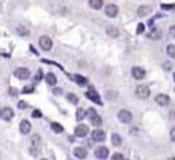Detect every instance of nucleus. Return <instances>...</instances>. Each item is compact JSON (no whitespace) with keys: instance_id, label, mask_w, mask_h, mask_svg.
<instances>
[{"instance_id":"7","label":"nucleus","mask_w":175,"mask_h":160,"mask_svg":"<svg viewBox=\"0 0 175 160\" xmlns=\"http://www.w3.org/2000/svg\"><path fill=\"white\" fill-rule=\"evenodd\" d=\"M95 157L97 159H102V160H105L108 159V156H109V149L106 148V146H98V148H95Z\"/></svg>"},{"instance_id":"30","label":"nucleus","mask_w":175,"mask_h":160,"mask_svg":"<svg viewBox=\"0 0 175 160\" xmlns=\"http://www.w3.org/2000/svg\"><path fill=\"white\" fill-rule=\"evenodd\" d=\"M86 112H88V116H89V119H92L94 116H97V112H95V109H94V108H91V109H88Z\"/></svg>"},{"instance_id":"37","label":"nucleus","mask_w":175,"mask_h":160,"mask_svg":"<svg viewBox=\"0 0 175 160\" xmlns=\"http://www.w3.org/2000/svg\"><path fill=\"white\" fill-rule=\"evenodd\" d=\"M169 34H171V36L175 39V25H172V26L169 28Z\"/></svg>"},{"instance_id":"17","label":"nucleus","mask_w":175,"mask_h":160,"mask_svg":"<svg viewBox=\"0 0 175 160\" xmlns=\"http://www.w3.org/2000/svg\"><path fill=\"white\" fill-rule=\"evenodd\" d=\"M45 80H46V83L51 85V86H54V85L57 83V77H55V74H52V72H48V74L45 75Z\"/></svg>"},{"instance_id":"4","label":"nucleus","mask_w":175,"mask_h":160,"mask_svg":"<svg viewBox=\"0 0 175 160\" xmlns=\"http://www.w3.org/2000/svg\"><path fill=\"white\" fill-rule=\"evenodd\" d=\"M88 132H89L88 125H77V126H75V131H74L75 137H86Z\"/></svg>"},{"instance_id":"28","label":"nucleus","mask_w":175,"mask_h":160,"mask_svg":"<svg viewBox=\"0 0 175 160\" xmlns=\"http://www.w3.org/2000/svg\"><path fill=\"white\" fill-rule=\"evenodd\" d=\"M17 33L20 36H29V31H28V28H25V26H17Z\"/></svg>"},{"instance_id":"1","label":"nucleus","mask_w":175,"mask_h":160,"mask_svg":"<svg viewBox=\"0 0 175 160\" xmlns=\"http://www.w3.org/2000/svg\"><path fill=\"white\" fill-rule=\"evenodd\" d=\"M135 95L138 99H141V100H146L151 95V89H149V86H146V85H138L135 88Z\"/></svg>"},{"instance_id":"29","label":"nucleus","mask_w":175,"mask_h":160,"mask_svg":"<svg viewBox=\"0 0 175 160\" xmlns=\"http://www.w3.org/2000/svg\"><path fill=\"white\" fill-rule=\"evenodd\" d=\"M66 99H68V102L74 103V105H77V103H78V97H77L75 94H68V95H66Z\"/></svg>"},{"instance_id":"25","label":"nucleus","mask_w":175,"mask_h":160,"mask_svg":"<svg viewBox=\"0 0 175 160\" xmlns=\"http://www.w3.org/2000/svg\"><path fill=\"white\" fill-rule=\"evenodd\" d=\"M51 128H52L54 132H57V134H60V132H63V126L60 123H57V122H54V123H51Z\"/></svg>"},{"instance_id":"15","label":"nucleus","mask_w":175,"mask_h":160,"mask_svg":"<svg viewBox=\"0 0 175 160\" xmlns=\"http://www.w3.org/2000/svg\"><path fill=\"white\" fill-rule=\"evenodd\" d=\"M20 132L22 134H29L31 132V123L28 120H22L20 122Z\"/></svg>"},{"instance_id":"2","label":"nucleus","mask_w":175,"mask_h":160,"mask_svg":"<svg viewBox=\"0 0 175 160\" xmlns=\"http://www.w3.org/2000/svg\"><path fill=\"white\" fill-rule=\"evenodd\" d=\"M38 45H40V48L43 51H51V48H52V39L49 36H42L38 39Z\"/></svg>"},{"instance_id":"8","label":"nucleus","mask_w":175,"mask_h":160,"mask_svg":"<svg viewBox=\"0 0 175 160\" xmlns=\"http://www.w3.org/2000/svg\"><path fill=\"white\" fill-rule=\"evenodd\" d=\"M16 77H17L18 80H26V79H29V75H31V72L28 68H17L16 70Z\"/></svg>"},{"instance_id":"10","label":"nucleus","mask_w":175,"mask_h":160,"mask_svg":"<svg viewBox=\"0 0 175 160\" xmlns=\"http://www.w3.org/2000/svg\"><path fill=\"white\" fill-rule=\"evenodd\" d=\"M144 75H146L144 68H141V66H134V68H132V77H134L135 80H141V79H144Z\"/></svg>"},{"instance_id":"39","label":"nucleus","mask_w":175,"mask_h":160,"mask_svg":"<svg viewBox=\"0 0 175 160\" xmlns=\"http://www.w3.org/2000/svg\"><path fill=\"white\" fill-rule=\"evenodd\" d=\"M52 92H54V94H55V95H60V94H62L63 91H62V89H60V88H54V89H52Z\"/></svg>"},{"instance_id":"5","label":"nucleus","mask_w":175,"mask_h":160,"mask_svg":"<svg viewBox=\"0 0 175 160\" xmlns=\"http://www.w3.org/2000/svg\"><path fill=\"white\" fill-rule=\"evenodd\" d=\"M0 117L3 119V120H11L12 117H14V111H12V108L9 106H5L0 109Z\"/></svg>"},{"instance_id":"41","label":"nucleus","mask_w":175,"mask_h":160,"mask_svg":"<svg viewBox=\"0 0 175 160\" xmlns=\"http://www.w3.org/2000/svg\"><path fill=\"white\" fill-rule=\"evenodd\" d=\"M164 70H171V65L169 63H164Z\"/></svg>"},{"instance_id":"24","label":"nucleus","mask_w":175,"mask_h":160,"mask_svg":"<svg viewBox=\"0 0 175 160\" xmlns=\"http://www.w3.org/2000/svg\"><path fill=\"white\" fill-rule=\"evenodd\" d=\"M72 77H74V79H75V82H77L78 85H82V86L88 83V79H86V77H83V75H78V74H75V75H72Z\"/></svg>"},{"instance_id":"13","label":"nucleus","mask_w":175,"mask_h":160,"mask_svg":"<svg viewBox=\"0 0 175 160\" xmlns=\"http://www.w3.org/2000/svg\"><path fill=\"white\" fill-rule=\"evenodd\" d=\"M151 11H152L151 6H148V5H141V6H138L137 14H138V17H146L148 14H151Z\"/></svg>"},{"instance_id":"26","label":"nucleus","mask_w":175,"mask_h":160,"mask_svg":"<svg viewBox=\"0 0 175 160\" xmlns=\"http://www.w3.org/2000/svg\"><path fill=\"white\" fill-rule=\"evenodd\" d=\"M91 123L94 125V126H97V128H98V126L102 125V117H100L98 114H97V116H94V117L91 119Z\"/></svg>"},{"instance_id":"35","label":"nucleus","mask_w":175,"mask_h":160,"mask_svg":"<svg viewBox=\"0 0 175 160\" xmlns=\"http://www.w3.org/2000/svg\"><path fill=\"white\" fill-rule=\"evenodd\" d=\"M169 137H171V140L172 142H175V126L171 129V134H169Z\"/></svg>"},{"instance_id":"27","label":"nucleus","mask_w":175,"mask_h":160,"mask_svg":"<svg viewBox=\"0 0 175 160\" xmlns=\"http://www.w3.org/2000/svg\"><path fill=\"white\" fill-rule=\"evenodd\" d=\"M166 53H168V55H169L171 59H175V45H169V46L166 48Z\"/></svg>"},{"instance_id":"11","label":"nucleus","mask_w":175,"mask_h":160,"mask_svg":"<svg viewBox=\"0 0 175 160\" xmlns=\"http://www.w3.org/2000/svg\"><path fill=\"white\" fill-rule=\"evenodd\" d=\"M105 14L108 16V17H115V16L118 14V6L114 5V3L108 5V6L105 8Z\"/></svg>"},{"instance_id":"19","label":"nucleus","mask_w":175,"mask_h":160,"mask_svg":"<svg viewBox=\"0 0 175 160\" xmlns=\"http://www.w3.org/2000/svg\"><path fill=\"white\" fill-rule=\"evenodd\" d=\"M106 33H108L111 37H118L120 36V31H118V28H115V26H108V28H106Z\"/></svg>"},{"instance_id":"43","label":"nucleus","mask_w":175,"mask_h":160,"mask_svg":"<svg viewBox=\"0 0 175 160\" xmlns=\"http://www.w3.org/2000/svg\"><path fill=\"white\" fill-rule=\"evenodd\" d=\"M174 80H175V74H174Z\"/></svg>"},{"instance_id":"9","label":"nucleus","mask_w":175,"mask_h":160,"mask_svg":"<svg viewBox=\"0 0 175 160\" xmlns=\"http://www.w3.org/2000/svg\"><path fill=\"white\" fill-rule=\"evenodd\" d=\"M91 137H92L94 142H103L106 139V134H105L103 129H94L92 134H91Z\"/></svg>"},{"instance_id":"40","label":"nucleus","mask_w":175,"mask_h":160,"mask_svg":"<svg viewBox=\"0 0 175 160\" xmlns=\"http://www.w3.org/2000/svg\"><path fill=\"white\" fill-rule=\"evenodd\" d=\"M18 108H20V109H25V108L28 106V105H26V102H18V105H17Z\"/></svg>"},{"instance_id":"18","label":"nucleus","mask_w":175,"mask_h":160,"mask_svg":"<svg viewBox=\"0 0 175 160\" xmlns=\"http://www.w3.org/2000/svg\"><path fill=\"white\" fill-rule=\"evenodd\" d=\"M31 142H32V148L40 149V146H42V137H40V134H34L32 139H31Z\"/></svg>"},{"instance_id":"42","label":"nucleus","mask_w":175,"mask_h":160,"mask_svg":"<svg viewBox=\"0 0 175 160\" xmlns=\"http://www.w3.org/2000/svg\"><path fill=\"white\" fill-rule=\"evenodd\" d=\"M168 160H175V157H171V159H168Z\"/></svg>"},{"instance_id":"36","label":"nucleus","mask_w":175,"mask_h":160,"mask_svg":"<svg viewBox=\"0 0 175 160\" xmlns=\"http://www.w3.org/2000/svg\"><path fill=\"white\" fill-rule=\"evenodd\" d=\"M9 94H11L12 97H16V95H17V94H18V91H17V89H16V88H11V89H9Z\"/></svg>"},{"instance_id":"38","label":"nucleus","mask_w":175,"mask_h":160,"mask_svg":"<svg viewBox=\"0 0 175 160\" xmlns=\"http://www.w3.org/2000/svg\"><path fill=\"white\" fill-rule=\"evenodd\" d=\"M161 8L163 9H174L175 5H161Z\"/></svg>"},{"instance_id":"34","label":"nucleus","mask_w":175,"mask_h":160,"mask_svg":"<svg viewBox=\"0 0 175 160\" xmlns=\"http://www.w3.org/2000/svg\"><path fill=\"white\" fill-rule=\"evenodd\" d=\"M32 91H34V86H25V88L22 89V92H26V94H29Z\"/></svg>"},{"instance_id":"16","label":"nucleus","mask_w":175,"mask_h":160,"mask_svg":"<svg viewBox=\"0 0 175 160\" xmlns=\"http://www.w3.org/2000/svg\"><path fill=\"white\" fill-rule=\"evenodd\" d=\"M105 95H106V99H108V100L114 102V100H117V97H118V92H117L115 89H108Z\"/></svg>"},{"instance_id":"21","label":"nucleus","mask_w":175,"mask_h":160,"mask_svg":"<svg viewBox=\"0 0 175 160\" xmlns=\"http://www.w3.org/2000/svg\"><path fill=\"white\" fill-rule=\"evenodd\" d=\"M89 6L92 9H100L103 6V0H89Z\"/></svg>"},{"instance_id":"12","label":"nucleus","mask_w":175,"mask_h":160,"mask_svg":"<svg viewBox=\"0 0 175 160\" xmlns=\"http://www.w3.org/2000/svg\"><path fill=\"white\" fill-rule=\"evenodd\" d=\"M155 102H157V105H160V106H168L171 103V99L166 94H158L157 97H155Z\"/></svg>"},{"instance_id":"3","label":"nucleus","mask_w":175,"mask_h":160,"mask_svg":"<svg viewBox=\"0 0 175 160\" xmlns=\"http://www.w3.org/2000/svg\"><path fill=\"white\" fill-rule=\"evenodd\" d=\"M117 117H118V120H120L122 123H131V122H132V114H131V111H128V109H120L118 114H117Z\"/></svg>"},{"instance_id":"14","label":"nucleus","mask_w":175,"mask_h":160,"mask_svg":"<svg viewBox=\"0 0 175 160\" xmlns=\"http://www.w3.org/2000/svg\"><path fill=\"white\" fill-rule=\"evenodd\" d=\"M74 156L77 157V159H86V156H88V151L85 149V148H82V146H78V148H75L74 149Z\"/></svg>"},{"instance_id":"20","label":"nucleus","mask_w":175,"mask_h":160,"mask_svg":"<svg viewBox=\"0 0 175 160\" xmlns=\"http://www.w3.org/2000/svg\"><path fill=\"white\" fill-rule=\"evenodd\" d=\"M111 142H112V145H114V146H120V145H122V142H123L122 136H120V134H112Z\"/></svg>"},{"instance_id":"22","label":"nucleus","mask_w":175,"mask_h":160,"mask_svg":"<svg viewBox=\"0 0 175 160\" xmlns=\"http://www.w3.org/2000/svg\"><path fill=\"white\" fill-rule=\"evenodd\" d=\"M148 37H149V39H152V40H158V39L161 37V31L157 29V28H154V29L148 34Z\"/></svg>"},{"instance_id":"31","label":"nucleus","mask_w":175,"mask_h":160,"mask_svg":"<svg viewBox=\"0 0 175 160\" xmlns=\"http://www.w3.org/2000/svg\"><path fill=\"white\" fill-rule=\"evenodd\" d=\"M112 160H124V157H123V154H120V152H115L112 156Z\"/></svg>"},{"instance_id":"6","label":"nucleus","mask_w":175,"mask_h":160,"mask_svg":"<svg viewBox=\"0 0 175 160\" xmlns=\"http://www.w3.org/2000/svg\"><path fill=\"white\" fill-rule=\"evenodd\" d=\"M86 97L89 100H92V102H95L97 105H102V99H100V95H98V92L95 91V89H88L86 92Z\"/></svg>"},{"instance_id":"33","label":"nucleus","mask_w":175,"mask_h":160,"mask_svg":"<svg viewBox=\"0 0 175 160\" xmlns=\"http://www.w3.org/2000/svg\"><path fill=\"white\" fill-rule=\"evenodd\" d=\"M32 117H34V119H40V117H42V112H40L38 109H34V111H32Z\"/></svg>"},{"instance_id":"23","label":"nucleus","mask_w":175,"mask_h":160,"mask_svg":"<svg viewBox=\"0 0 175 160\" xmlns=\"http://www.w3.org/2000/svg\"><path fill=\"white\" fill-rule=\"evenodd\" d=\"M86 111H85V109H82V108H78V109H77V114H75V119H77V120H78V122H82V120H83V119H85V117H86Z\"/></svg>"},{"instance_id":"44","label":"nucleus","mask_w":175,"mask_h":160,"mask_svg":"<svg viewBox=\"0 0 175 160\" xmlns=\"http://www.w3.org/2000/svg\"><path fill=\"white\" fill-rule=\"evenodd\" d=\"M42 160H45V159H42Z\"/></svg>"},{"instance_id":"32","label":"nucleus","mask_w":175,"mask_h":160,"mask_svg":"<svg viewBox=\"0 0 175 160\" xmlns=\"http://www.w3.org/2000/svg\"><path fill=\"white\" fill-rule=\"evenodd\" d=\"M144 33V25L143 23H138V26H137V34H143Z\"/></svg>"}]
</instances>
